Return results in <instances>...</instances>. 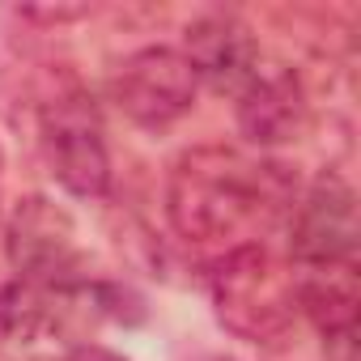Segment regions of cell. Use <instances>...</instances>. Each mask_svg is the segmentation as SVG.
<instances>
[{
    "mask_svg": "<svg viewBox=\"0 0 361 361\" xmlns=\"http://www.w3.org/2000/svg\"><path fill=\"white\" fill-rule=\"evenodd\" d=\"M298 192L289 166L251 161L226 145H192L166 174L170 230L192 247H226L289 217Z\"/></svg>",
    "mask_w": 361,
    "mask_h": 361,
    "instance_id": "6da1fadb",
    "label": "cell"
},
{
    "mask_svg": "<svg viewBox=\"0 0 361 361\" xmlns=\"http://www.w3.org/2000/svg\"><path fill=\"white\" fill-rule=\"evenodd\" d=\"M217 323L247 344H276L298 319V276L264 247L238 243L209 272Z\"/></svg>",
    "mask_w": 361,
    "mask_h": 361,
    "instance_id": "7a4b0ae2",
    "label": "cell"
},
{
    "mask_svg": "<svg viewBox=\"0 0 361 361\" xmlns=\"http://www.w3.org/2000/svg\"><path fill=\"white\" fill-rule=\"evenodd\" d=\"M5 259L18 281L43 289L85 281V247L77 217L51 196H22L5 217Z\"/></svg>",
    "mask_w": 361,
    "mask_h": 361,
    "instance_id": "3957f363",
    "label": "cell"
},
{
    "mask_svg": "<svg viewBox=\"0 0 361 361\" xmlns=\"http://www.w3.org/2000/svg\"><path fill=\"white\" fill-rule=\"evenodd\" d=\"M43 157L56 183L77 200H102L111 192V153L102 140L98 106L85 90H64L43 111Z\"/></svg>",
    "mask_w": 361,
    "mask_h": 361,
    "instance_id": "277c9868",
    "label": "cell"
},
{
    "mask_svg": "<svg viewBox=\"0 0 361 361\" xmlns=\"http://www.w3.org/2000/svg\"><path fill=\"white\" fill-rule=\"evenodd\" d=\"M200 81L178 47H140L111 77V102L145 132H166L196 106Z\"/></svg>",
    "mask_w": 361,
    "mask_h": 361,
    "instance_id": "5b68a950",
    "label": "cell"
},
{
    "mask_svg": "<svg viewBox=\"0 0 361 361\" xmlns=\"http://www.w3.org/2000/svg\"><path fill=\"white\" fill-rule=\"evenodd\" d=\"M289 251L298 268L357 264V196L348 178L323 170L289 209Z\"/></svg>",
    "mask_w": 361,
    "mask_h": 361,
    "instance_id": "8992f818",
    "label": "cell"
},
{
    "mask_svg": "<svg viewBox=\"0 0 361 361\" xmlns=\"http://www.w3.org/2000/svg\"><path fill=\"white\" fill-rule=\"evenodd\" d=\"M234 115H238V132L247 145L281 149V145L302 140V132L310 128V98L293 68L272 64V68H259L238 90Z\"/></svg>",
    "mask_w": 361,
    "mask_h": 361,
    "instance_id": "52a82bcc",
    "label": "cell"
},
{
    "mask_svg": "<svg viewBox=\"0 0 361 361\" xmlns=\"http://www.w3.org/2000/svg\"><path fill=\"white\" fill-rule=\"evenodd\" d=\"M178 56L188 60L196 81L213 85L217 94H238L259 73V43L247 22L234 13H204L183 30Z\"/></svg>",
    "mask_w": 361,
    "mask_h": 361,
    "instance_id": "ba28073f",
    "label": "cell"
},
{
    "mask_svg": "<svg viewBox=\"0 0 361 361\" xmlns=\"http://www.w3.org/2000/svg\"><path fill=\"white\" fill-rule=\"evenodd\" d=\"M298 310L319 327L323 348H327L331 361H357V319H361L357 264L302 268V276H298Z\"/></svg>",
    "mask_w": 361,
    "mask_h": 361,
    "instance_id": "9c48e42d",
    "label": "cell"
},
{
    "mask_svg": "<svg viewBox=\"0 0 361 361\" xmlns=\"http://www.w3.org/2000/svg\"><path fill=\"white\" fill-rule=\"evenodd\" d=\"M51 323V289L30 281H5L0 285V344H35Z\"/></svg>",
    "mask_w": 361,
    "mask_h": 361,
    "instance_id": "30bf717a",
    "label": "cell"
},
{
    "mask_svg": "<svg viewBox=\"0 0 361 361\" xmlns=\"http://www.w3.org/2000/svg\"><path fill=\"white\" fill-rule=\"evenodd\" d=\"M90 13H94L90 5H22V9H18V18L43 22V26H68V22L90 18Z\"/></svg>",
    "mask_w": 361,
    "mask_h": 361,
    "instance_id": "8fae6325",
    "label": "cell"
},
{
    "mask_svg": "<svg viewBox=\"0 0 361 361\" xmlns=\"http://www.w3.org/2000/svg\"><path fill=\"white\" fill-rule=\"evenodd\" d=\"M64 361H128L123 353H115V348H106V344H73V353L64 357Z\"/></svg>",
    "mask_w": 361,
    "mask_h": 361,
    "instance_id": "7c38bea8",
    "label": "cell"
},
{
    "mask_svg": "<svg viewBox=\"0 0 361 361\" xmlns=\"http://www.w3.org/2000/svg\"><path fill=\"white\" fill-rule=\"evenodd\" d=\"M0 178H5V153H0Z\"/></svg>",
    "mask_w": 361,
    "mask_h": 361,
    "instance_id": "4fadbf2b",
    "label": "cell"
}]
</instances>
